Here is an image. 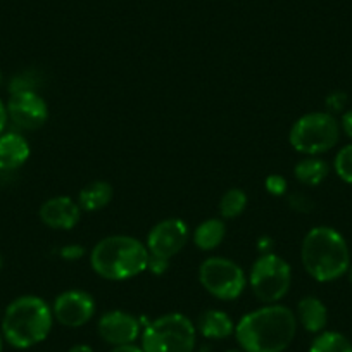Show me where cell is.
<instances>
[{
  "mask_svg": "<svg viewBox=\"0 0 352 352\" xmlns=\"http://www.w3.org/2000/svg\"><path fill=\"white\" fill-rule=\"evenodd\" d=\"M296 331L297 318L289 307L266 304L236 323L235 338L245 352H285Z\"/></svg>",
  "mask_w": 352,
  "mask_h": 352,
  "instance_id": "1",
  "label": "cell"
},
{
  "mask_svg": "<svg viewBox=\"0 0 352 352\" xmlns=\"http://www.w3.org/2000/svg\"><path fill=\"white\" fill-rule=\"evenodd\" d=\"M302 266L311 278L327 283L344 276L351 268V250L344 236L330 226H314L300 245Z\"/></svg>",
  "mask_w": 352,
  "mask_h": 352,
  "instance_id": "2",
  "label": "cell"
},
{
  "mask_svg": "<svg viewBox=\"0 0 352 352\" xmlns=\"http://www.w3.org/2000/svg\"><path fill=\"white\" fill-rule=\"evenodd\" d=\"M147 245L128 235L106 236L90 252V264L100 278L123 282L147 270Z\"/></svg>",
  "mask_w": 352,
  "mask_h": 352,
  "instance_id": "3",
  "label": "cell"
},
{
  "mask_svg": "<svg viewBox=\"0 0 352 352\" xmlns=\"http://www.w3.org/2000/svg\"><path fill=\"white\" fill-rule=\"evenodd\" d=\"M54 314L49 304L36 296L12 300L2 316V337L16 349H30L49 337Z\"/></svg>",
  "mask_w": 352,
  "mask_h": 352,
  "instance_id": "4",
  "label": "cell"
},
{
  "mask_svg": "<svg viewBox=\"0 0 352 352\" xmlns=\"http://www.w3.org/2000/svg\"><path fill=\"white\" fill-rule=\"evenodd\" d=\"M197 328L182 313H169L151 321L142 333L144 352H194Z\"/></svg>",
  "mask_w": 352,
  "mask_h": 352,
  "instance_id": "5",
  "label": "cell"
},
{
  "mask_svg": "<svg viewBox=\"0 0 352 352\" xmlns=\"http://www.w3.org/2000/svg\"><path fill=\"white\" fill-rule=\"evenodd\" d=\"M340 138V124L330 113H309L292 124L289 142L297 152L318 155L328 152Z\"/></svg>",
  "mask_w": 352,
  "mask_h": 352,
  "instance_id": "6",
  "label": "cell"
},
{
  "mask_svg": "<svg viewBox=\"0 0 352 352\" xmlns=\"http://www.w3.org/2000/svg\"><path fill=\"white\" fill-rule=\"evenodd\" d=\"M292 282V270L283 257L268 252L252 264L250 289L263 304H276L287 296Z\"/></svg>",
  "mask_w": 352,
  "mask_h": 352,
  "instance_id": "7",
  "label": "cell"
},
{
  "mask_svg": "<svg viewBox=\"0 0 352 352\" xmlns=\"http://www.w3.org/2000/svg\"><path fill=\"white\" fill-rule=\"evenodd\" d=\"M199 282L219 300H235L245 289V273L226 257H209L199 268Z\"/></svg>",
  "mask_w": 352,
  "mask_h": 352,
  "instance_id": "8",
  "label": "cell"
},
{
  "mask_svg": "<svg viewBox=\"0 0 352 352\" xmlns=\"http://www.w3.org/2000/svg\"><path fill=\"white\" fill-rule=\"evenodd\" d=\"M6 107L9 120L21 130L35 131L49 120V107L36 90L11 94Z\"/></svg>",
  "mask_w": 352,
  "mask_h": 352,
  "instance_id": "9",
  "label": "cell"
},
{
  "mask_svg": "<svg viewBox=\"0 0 352 352\" xmlns=\"http://www.w3.org/2000/svg\"><path fill=\"white\" fill-rule=\"evenodd\" d=\"M188 242V226L178 218L159 221L147 235V250L151 256L171 259Z\"/></svg>",
  "mask_w": 352,
  "mask_h": 352,
  "instance_id": "10",
  "label": "cell"
},
{
  "mask_svg": "<svg viewBox=\"0 0 352 352\" xmlns=\"http://www.w3.org/2000/svg\"><path fill=\"white\" fill-rule=\"evenodd\" d=\"M52 314L63 327L80 328L96 314V300L85 290H66L54 300Z\"/></svg>",
  "mask_w": 352,
  "mask_h": 352,
  "instance_id": "11",
  "label": "cell"
},
{
  "mask_svg": "<svg viewBox=\"0 0 352 352\" xmlns=\"http://www.w3.org/2000/svg\"><path fill=\"white\" fill-rule=\"evenodd\" d=\"M140 321L126 311H109L97 323L100 338L114 347L133 344L140 335Z\"/></svg>",
  "mask_w": 352,
  "mask_h": 352,
  "instance_id": "12",
  "label": "cell"
},
{
  "mask_svg": "<svg viewBox=\"0 0 352 352\" xmlns=\"http://www.w3.org/2000/svg\"><path fill=\"white\" fill-rule=\"evenodd\" d=\"M45 226L54 230H71L80 223L81 208L71 197H52L42 204L38 211Z\"/></svg>",
  "mask_w": 352,
  "mask_h": 352,
  "instance_id": "13",
  "label": "cell"
},
{
  "mask_svg": "<svg viewBox=\"0 0 352 352\" xmlns=\"http://www.w3.org/2000/svg\"><path fill=\"white\" fill-rule=\"evenodd\" d=\"M30 144L16 131H4L0 135V171H16L30 157Z\"/></svg>",
  "mask_w": 352,
  "mask_h": 352,
  "instance_id": "14",
  "label": "cell"
},
{
  "mask_svg": "<svg viewBox=\"0 0 352 352\" xmlns=\"http://www.w3.org/2000/svg\"><path fill=\"white\" fill-rule=\"evenodd\" d=\"M297 323L309 333H321L328 323V309L318 297L307 296L297 304Z\"/></svg>",
  "mask_w": 352,
  "mask_h": 352,
  "instance_id": "15",
  "label": "cell"
},
{
  "mask_svg": "<svg viewBox=\"0 0 352 352\" xmlns=\"http://www.w3.org/2000/svg\"><path fill=\"white\" fill-rule=\"evenodd\" d=\"M197 330L202 337L211 338V340H223L235 333V324L225 311L209 309L199 318Z\"/></svg>",
  "mask_w": 352,
  "mask_h": 352,
  "instance_id": "16",
  "label": "cell"
},
{
  "mask_svg": "<svg viewBox=\"0 0 352 352\" xmlns=\"http://www.w3.org/2000/svg\"><path fill=\"white\" fill-rule=\"evenodd\" d=\"M113 201V187L107 182L97 180L83 187L78 195V206L83 211H100Z\"/></svg>",
  "mask_w": 352,
  "mask_h": 352,
  "instance_id": "17",
  "label": "cell"
},
{
  "mask_svg": "<svg viewBox=\"0 0 352 352\" xmlns=\"http://www.w3.org/2000/svg\"><path fill=\"white\" fill-rule=\"evenodd\" d=\"M330 173V168H328L327 162L323 159H318L314 155L311 157L302 159L296 164L294 168V176L296 180L300 182L306 187H318L320 184H323L324 178Z\"/></svg>",
  "mask_w": 352,
  "mask_h": 352,
  "instance_id": "18",
  "label": "cell"
},
{
  "mask_svg": "<svg viewBox=\"0 0 352 352\" xmlns=\"http://www.w3.org/2000/svg\"><path fill=\"white\" fill-rule=\"evenodd\" d=\"M226 235V226L221 219L212 218L201 223L194 232V243L201 250H212L223 242Z\"/></svg>",
  "mask_w": 352,
  "mask_h": 352,
  "instance_id": "19",
  "label": "cell"
},
{
  "mask_svg": "<svg viewBox=\"0 0 352 352\" xmlns=\"http://www.w3.org/2000/svg\"><path fill=\"white\" fill-rule=\"evenodd\" d=\"M309 352H352V342L338 331H321L311 344Z\"/></svg>",
  "mask_w": 352,
  "mask_h": 352,
  "instance_id": "20",
  "label": "cell"
},
{
  "mask_svg": "<svg viewBox=\"0 0 352 352\" xmlns=\"http://www.w3.org/2000/svg\"><path fill=\"white\" fill-rule=\"evenodd\" d=\"M247 202H249V197L242 188H230L219 201V214L225 219L239 218L245 211Z\"/></svg>",
  "mask_w": 352,
  "mask_h": 352,
  "instance_id": "21",
  "label": "cell"
},
{
  "mask_svg": "<svg viewBox=\"0 0 352 352\" xmlns=\"http://www.w3.org/2000/svg\"><path fill=\"white\" fill-rule=\"evenodd\" d=\"M333 168L342 182L352 185V144L345 145L337 152Z\"/></svg>",
  "mask_w": 352,
  "mask_h": 352,
  "instance_id": "22",
  "label": "cell"
},
{
  "mask_svg": "<svg viewBox=\"0 0 352 352\" xmlns=\"http://www.w3.org/2000/svg\"><path fill=\"white\" fill-rule=\"evenodd\" d=\"M264 187H266L268 194L280 197V195L287 194L289 184H287V180L282 175H270L268 178H266V182H264Z\"/></svg>",
  "mask_w": 352,
  "mask_h": 352,
  "instance_id": "23",
  "label": "cell"
},
{
  "mask_svg": "<svg viewBox=\"0 0 352 352\" xmlns=\"http://www.w3.org/2000/svg\"><path fill=\"white\" fill-rule=\"evenodd\" d=\"M289 204L290 208L296 209L299 212H309L313 209V201L306 197L304 194H292L289 197Z\"/></svg>",
  "mask_w": 352,
  "mask_h": 352,
  "instance_id": "24",
  "label": "cell"
},
{
  "mask_svg": "<svg viewBox=\"0 0 352 352\" xmlns=\"http://www.w3.org/2000/svg\"><path fill=\"white\" fill-rule=\"evenodd\" d=\"M169 268V259H162V257L148 256V264L147 270L154 275H164Z\"/></svg>",
  "mask_w": 352,
  "mask_h": 352,
  "instance_id": "25",
  "label": "cell"
},
{
  "mask_svg": "<svg viewBox=\"0 0 352 352\" xmlns=\"http://www.w3.org/2000/svg\"><path fill=\"white\" fill-rule=\"evenodd\" d=\"M85 254L83 247L76 245V243H71V245H64L63 249H59V256L66 261H76L80 259Z\"/></svg>",
  "mask_w": 352,
  "mask_h": 352,
  "instance_id": "26",
  "label": "cell"
},
{
  "mask_svg": "<svg viewBox=\"0 0 352 352\" xmlns=\"http://www.w3.org/2000/svg\"><path fill=\"white\" fill-rule=\"evenodd\" d=\"M345 100H347V97H345L344 94L337 92V94H331V96L328 97L327 104L331 107V109H337L338 111V109H342V107H344Z\"/></svg>",
  "mask_w": 352,
  "mask_h": 352,
  "instance_id": "27",
  "label": "cell"
},
{
  "mask_svg": "<svg viewBox=\"0 0 352 352\" xmlns=\"http://www.w3.org/2000/svg\"><path fill=\"white\" fill-rule=\"evenodd\" d=\"M342 130L352 140V109L342 116Z\"/></svg>",
  "mask_w": 352,
  "mask_h": 352,
  "instance_id": "28",
  "label": "cell"
},
{
  "mask_svg": "<svg viewBox=\"0 0 352 352\" xmlns=\"http://www.w3.org/2000/svg\"><path fill=\"white\" fill-rule=\"evenodd\" d=\"M8 121H9L8 107H6V104L2 102V100H0V135H2L6 131V126H8Z\"/></svg>",
  "mask_w": 352,
  "mask_h": 352,
  "instance_id": "29",
  "label": "cell"
},
{
  "mask_svg": "<svg viewBox=\"0 0 352 352\" xmlns=\"http://www.w3.org/2000/svg\"><path fill=\"white\" fill-rule=\"evenodd\" d=\"M111 352H144L140 347H137V345L133 344H128V345H118V347H114Z\"/></svg>",
  "mask_w": 352,
  "mask_h": 352,
  "instance_id": "30",
  "label": "cell"
},
{
  "mask_svg": "<svg viewBox=\"0 0 352 352\" xmlns=\"http://www.w3.org/2000/svg\"><path fill=\"white\" fill-rule=\"evenodd\" d=\"M69 352H94V349L87 344H78L69 349Z\"/></svg>",
  "mask_w": 352,
  "mask_h": 352,
  "instance_id": "31",
  "label": "cell"
},
{
  "mask_svg": "<svg viewBox=\"0 0 352 352\" xmlns=\"http://www.w3.org/2000/svg\"><path fill=\"white\" fill-rule=\"evenodd\" d=\"M226 352H245V351H242V349H230V351Z\"/></svg>",
  "mask_w": 352,
  "mask_h": 352,
  "instance_id": "32",
  "label": "cell"
},
{
  "mask_svg": "<svg viewBox=\"0 0 352 352\" xmlns=\"http://www.w3.org/2000/svg\"><path fill=\"white\" fill-rule=\"evenodd\" d=\"M349 280H351V283H352V268H349Z\"/></svg>",
  "mask_w": 352,
  "mask_h": 352,
  "instance_id": "33",
  "label": "cell"
},
{
  "mask_svg": "<svg viewBox=\"0 0 352 352\" xmlns=\"http://www.w3.org/2000/svg\"><path fill=\"white\" fill-rule=\"evenodd\" d=\"M2 266H4V259H2V256H0V270H2Z\"/></svg>",
  "mask_w": 352,
  "mask_h": 352,
  "instance_id": "34",
  "label": "cell"
},
{
  "mask_svg": "<svg viewBox=\"0 0 352 352\" xmlns=\"http://www.w3.org/2000/svg\"><path fill=\"white\" fill-rule=\"evenodd\" d=\"M2 344H4V342H2V335H0V352H2Z\"/></svg>",
  "mask_w": 352,
  "mask_h": 352,
  "instance_id": "35",
  "label": "cell"
},
{
  "mask_svg": "<svg viewBox=\"0 0 352 352\" xmlns=\"http://www.w3.org/2000/svg\"><path fill=\"white\" fill-rule=\"evenodd\" d=\"M0 83H2V74H0Z\"/></svg>",
  "mask_w": 352,
  "mask_h": 352,
  "instance_id": "36",
  "label": "cell"
}]
</instances>
